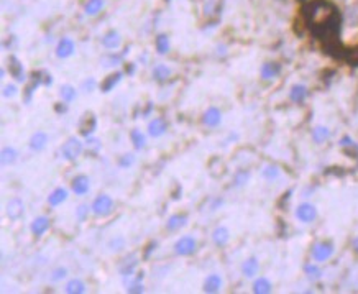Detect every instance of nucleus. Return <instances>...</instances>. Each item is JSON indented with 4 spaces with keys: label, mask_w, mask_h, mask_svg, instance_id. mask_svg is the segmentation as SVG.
Returning <instances> with one entry per match:
<instances>
[{
    "label": "nucleus",
    "mask_w": 358,
    "mask_h": 294,
    "mask_svg": "<svg viewBox=\"0 0 358 294\" xmlns=\"http://www.w3.org/2000/svg\"><path fill=\"white\" fill-rule=\"evenodd\" d=\"M166 130H168V125H166V120L161 119V117H156V119H153L148 123V135L153 138H158L161 135H164Z\"/></svg>",
    "instance_id": "obj_9"
},
{
    "label": "nucleus",
    "mask_w": 358,
    "mask_h": 294,
    "mask_svg": "<svg viewBox=\"0 0 358 294\" xmlns=\"http://www.w3.org/2000/svg\"><path fill=\"white\" fill-rule=\"evenodd\" d=\"M130 140H132L135 150H143V148H145L146 137L138 130V128H133V130H132V133H130Z\"/></svg>",
    "instance_id": "obj_29"
},
{
    "label": "nucleus",
    "mask_w": 358,
    "mask_h": 294,
    "mask_svg": "<svg viewBox=\"0 0 358 294\" xmlns=\"http://www.w3.org/2000/svg\"><path fill=\"white\" fill-rule=\"evenodd\" d=\"M196 246H198L196 238L191 237V235H186V237H181L176 242L174 251H176V255H179V256H189L196 251Z\"/></svg>",
    "instance_id": "obj_4"
},
{
    "label": "nucleus",
    "mask_w": 358,
    "mask_h": 294,
    "mask_svg": "<svg viewBox=\"0 0 358 294\" xmlns=\"http://www.w3.org/2000/svg\"><path fill=\"white\" fill-rule=\"evenodd\" d=\"M260 271V261L258 258L255 256H250L247 258L245 261L242 264V274L245 276V278H255L256 274Z\"/></svg>",
    "instance_id": "obj_11"
},
{
    "label": "nucleus",
    "mask_w": 358,
    "mask_h": 294,
    "mask_svg": "<svg viewBox=\"0 0 358 294\" xmlns=\"http://www.w3.org/2000/svg\"><path fill=\"white\" fill-rule=\"evenodd\" d=\"M154 246H156V242H151L150 245H148V250H146V253H145V258L150 256V253L154 250Z\"/></svg>",
    "instance_id": "obj_46"
},
{
    "label": "nucleus",
    "mask_w": 358,
    "mask_h": 294,
    "mask_svg": "<svg viewBox=\"0 0 358 294\" xmlns=\"http://www.w3.org/2000/svg\"><path fill=\"white\" fill-rule=\"evenodd\" d=\"M154 45H156V51L159 55H166V53L169 51V38L168 35H158L156 37V41H154Z\"/></svg>",
    "instance_id": "obj_33"
},
{
    "label": "nucleus",
    "mask_w": 358,
    "mask_h": 294,
    "mask_svg": "<svg viewBox=\"0 0 358 294\" xmlns=\"http://www.w3.org/2000/svg\"><path fill=\"white\" fill-rule=\"evenodd\" d=\"M89 187H91V181H89L86 174L76 176L73 179V183H71V189H73V192L77 194V196H84V194H87Z\"/></svg>",
    "instance_id": "obj_7"
},
{
    "label": "nucleus",
    "mask_w": 358,
    "mask_h": 294,
    "mask_svg": "<svg viewBox=\"0 0 358 294\" xmlns=\"http://www.w3.org/2000/svg\"><path fill=\"white\" fill-rule=\"evenodd\" d=\"M66 276H68V269L63 268V266H59V268H56L55 271L51 273V281H53V283H56V281L64 279Z\"/></svg>",
    "instance_id": "obj_40"
},
{
    "label": "nucleus",
    "mask_w": 358,
    "mask_h": 294,
    "mask_svg": "<svg viewBox=\"0 0 358 294\" xmlns=\"http://www.w3.org/2000/svg\"><path fill=\"white\" fill-rule=\"evenodd\" d=\"M91 207H92V212L97 217H105L113 210V201L110 196H107V194H100V196L94 199Z\"/></svg>",
    "instance_id": "obj_2"
},
{
    "label": "nucleus",
    "mask_w": 358,
    "mask_h": 294,
    "mask_svg": "<svg viewBox=\"0 0 358 294\" xmlns=\"http://www.w3.org/2000/svg\"><path fill=\"white\" fill-rule=\"evenodd\" d=\"M0 76H2V79H4V76H5V69H4V68L0 69Z\"/></svg>",
    "instance_id": "obj_50"
},
{
    "label": "nucleus",
    "mask_w": 358,
    "mask_h": 294,
    "mask_svg": "<svg viewBox=\"0 0 358 294\" xmlns=\"http://www.w3.org/2000/svg\"><path fill=\"white\" fill-rule=\"evenodd\" d=\"M122 78H123V73H122V71H117V73L110 74L109 78L104 79L102 86H100V89H102V92H110L113 87H115L118 82L122 81Z\"/></svg>",
    "instance_id": "obj_27"
},
{
    "label": "nucleus",
    "mask_w": 358,
    "mask_h": 294,
    "mask_svg": "<svg viewBox=\"0 0 358 294\" xmlns=\"http://www.w3.org/2000/svg\"><path fill=\"white\" fill-rule=\"evenodd\" d=\"M48 143V135L45 132H35L32 135V138H30V150L32 151H41L46 146Z\"/></svg>",
    "instance_id": "obj_14"
},
{
    "label": "nucleus",
    "mask_w": 358,
    "mask_h": 294,
    "mask_svg": "<svg viewBox=\"0 0 358 294\" xmlns=\"http://www.w3.org/2000/svg\"><path fill=\"white\" fill-rule=\"evenodd\" d=\"M104 7H105V0H87L84 5V14L87 17H95L102 12Z\"/></svg>",
    "instance_id": "obj_21"
},
{
    "label": "nucleus",
    "mask_w": 358,
    "mask_h": 294,
    "mask_svg": "<svg viewBox=\"0 0 358 294\" xmlns=\"http://www.w3.org/2000/svg\"><path fill=\"white\" fill-rule=\"evenodd\" d=\"M95 127H97V120H95V115L94 114H87L84 119L81 120L79 123V130H81V135H84V137H92V133L95 132Z\"/></svg>",
    "instance_id": "obj_12"
},
{
    "label": "nucleus",
    "mask_w": 358,
    "mask_h": 294,
    "mask_svg": "<svg viewBox=\"0 0 358 294\" xmlns=\"http://www.w3.org/2000/svg\"><path fill=\"white\" fill-rule=\"evenodd\" d=\"M120 43H122V38H120V33H118L117 30L107 32L104 35V38H102V45H104V48H107V50H117L118 46H120Z\"/></svg>",
    "instance_id": "obj_13"
},
{
    "label": "nucleus",
    "mask_w": 358,
    "mask_h": 294,
    "mask_svg": "<svg viewBox=\"0 0 358 294\" xmlns=\"http://www.w3.org/2000/svg\"><path fill=\"white\" fill-rule=\"evenodd\" d=\"M86 148L91 151V153L100 151V148H102V146H100V140H99V138H94V137H87V140H86Z\"/></svg>",
    "instance_id": "obj_38"
},
{
    "label": "nucleus",
    "mask_w": 358,
    "mask_h": 294,
    "mask_svg": "<svg viewBox=\"0 0 358 294\" xmlns=\"http://www.w3.org/2000/svg\"><path fill=\"white\" fill-rule=\"evenodd\" d=\"M82 151H84V143L77 137H71L68 138V142L63 145L61 155L66 161H76L77 158L82 155Z\"/></svg>",
    "instance_id": "obj_1"
},
{
    "label": "nucleus",
    "mask_w": 358,
    "mask_h": 294,
    "mask_svg": "<svg viewBox=\"0 0 358 294\" xmlns=\"http://www.w3.org/2000/svg\"><path fill=\"white\" fill-rule=\"evenodd\" d=\"M66 199H68V191L64 189V187H56V189L50 194V197H48V204L56 207V205L63 204Z\"/></svg>",
    "instance_id": "obj_23"
},
{
    "label": "nucleus",
    "mask_w": 358,
    "mask_h": 294,
    "mask_svg": "<svg viewBox=\"0 0 358 294\" xmlns=\"http://www.w3.org/2000/svg\"><path fill=\"white\" fill-rule=\"evenodd\" d=\"M127 292L130 294H136V292H145V287H143L141 283H133V284H128V289Z\"/></svg>",
    "instance_id": "obj_44"
},
{
    "label": "nucleus",
    "mask_w": 358,
    "mask_h": 294,
    "mask_svg": "<svg viewBox=\"0 0 358 294\" xmlns=\"http://www.w3.org/2000/svg\"><path fill=\"white\" fill-rule=\"evenodd\" d=\"M332 255H333V245L330 242H319L312 246L314 261H317V263L327 261Z\"/></svg>",
    "instance_id": "obj_5"
},
{
    "label": "nucleus",
    "mask_w": 358,
    "mask_h": 294,
    "mask_svg": "<svg viewBox=\"0 0 358 294\" xmlns=\"http://www.w3.org/2000/svg\"><path fill=\"white\" fill-rule=\"evenodd\" d=\"M86 291V284L82 283L81 279H71L69 283L66 284V292L68 294H82Z\"/></svg>",
    "instance_id": "obj_34"
},
{
    "label": "nucleus",
    "mask_w": 358,
    "mask_h": 294,
    "mask_svg": "<svg viewBox=\"0 0 358 294\" xmlns=\"http://www.w3.org/2000/svg\"><path fill=\"white\" fill-rule=\"evenodd\" d=\"M273 291V284L271 281L261 276V278H256L255 283H253V292L255 294H268Z\"/></svg>",
    "instance_id": "obj_22"
},
{
    "label": "nucleus",
    "mask_w": 358,
    "mask_h": 294,
    "mask_svg": "<svg viewBox=\"0 0 358 294\" xmlns=\"http://www.w3.org/2000/svg\"><path fill=\"white\" fill-rule=\"evenodd\" d=\"M133 163H135V156L133 155H123L120 158V161H118V164H120L122 168H130Z\"/></svg>",
    "instance_id": "obj_42"
},
{
    "label": "nucleus",
    "mask_w": 358,
    "mask_h": 294,
    "mask_svg": "<svg viewBox=\"0 0 358 294\" xmlns=\"http://www.w3.org/2000/svg\"><path fill=\"white\" fill-rule=\"evenodd\" d=\"M304 273H306V276L311 281H317L322 276V269L315 263H307L306 266H304Z\"/></svg>",
    "instance_id": "obj_32"
},
{
    "label": "nucleus",
    "mask_w": 358,
    "mask_h": 294,
    "mask_svg": "<svg viewBox=\"0 0 358 294\" xmlns=\"http://www.w3.org/2000/svg\"><path fill=\"white\" fill-rule=\"evenodd\" d=\"M222 122V114L217 107H209L202 115V123L206 127H217Z\"/></svg>",
    "instance_id": "obj_10"
},
{
    "label": "nucleus",
    "mask_w": 358,
    "mask_h": 294,
    "mask_svg": "<svg viewBox=\"0 0 358 294\" xmlns=\"http://www.w3.org/2000/svg\"><path fill=\"white\" fill-rule=\"evenodd\" d=\"M169 76H171V69L166 66V64H158V66L153 69V78H154V81L163 82V81H166V79H169Z\"/></svg>",
    "instance_id": "obj_30"
},
{
    "label": "nucleus",
    "mask_w": 358,
    "mask_h": 294,
    "mask_svg": "<svg viewBox=\"0 0 358 294\" xmlns=\"http://www.w3.org/2000/svg\"><path fill=\"white\" fill-rule=\"evenodd\" d=\"M279 174H281V171H279V168L276 166V164H266V166L261 169V176H263L266 181L278 179Z\"/></svg>",
    "instance_id": "obj_31"
},
{
    "label": "nucleus",
    "mask_w": 358,
    "mask_h": 294,
    "mask_svg": "<svg viewBox=\"0 0 358 294\" xmlns=\"http://www.w3.org/2000/svg\"><path fill=\"white\" fill-rule=\"evenodd\" d=\"M330 138V130L324 125H317L312 130V140L315 143H324Z\"/></svg>",
    "instance_id": "obj_28"
},
{
    "label": "nucleus",
    "mask_w": 358,
    "mask_h": 294,
    "mask_svg": "<svg viewBox=\"0 0 358 294\" xmlns=\"http://www.w3.org/2000/svg\"><path fill=\"white\" fill-rule=\"evenodd\" d=\"M10 74L14 76V78L22 82L25 81V73H23V66L22 63L19 61V58L17 56H10Z\"/></svg>",
    "instance_id": "obj_24"
},
{
    "label": "nucleus",
    "mask_w": 358,
    "mask_h": 294,
    "mask_svg": "<svg viewBox=\"0 0 358 294\" xmlns=\"http://www.w3.org/2000/svg\"><path fill=\"white\" fill-rule=\"evenodd\" d=\"M92 207H89V205L86 204H81L79 207H77L76 210V217H77V220L79 222H84L87 219V215H89V210H91Z\"/></svg>",
    "instance_id": "obj_39"
},
{
    "label": "nucleus",
    "mask_w": 358,
    "mask_h": 294,
    "mask_svg": "<svg viewBox=\"0 0 358 294\" xmlns=\"http://www.w3.org/2000/svg\"><path fill=\"white\" fill-rule=\"evenodd\" d=\"M59 96H61V99L64 102H73L76 99V96H77V91L74 89L73 86L66 84V86H63L61 89H59Z\"/></svg>",
    "instance_id": "obj_35"
},
{
    "label": "nucleus",
    "mask_w": 358,
    "mask_h": 294,
    "mask_svg": "<svg viewBox=\"0 0 358 294\" xmlns=\"http://www.w3.org/2000/svg\"><path fill=\"white\" fill-rule=\"evenodd\" d=\"M220 287H222V278H220V274H209L204 281V291L214 294V292H219Z\"/></svg>",
    "instance_id": "obj_19"
},
{
    "label": "nucleus",
    "mask_w": 358,
    "mask_h": 294,
    "mask_svg": "<svg viewBox=\"0 0 358 294\" xmlns=\"http://www.w3.org/2000/svg\"><path fill=\"white\" fill-rule=\"evenodd\" d=\"M281 73V66H279L278 63H265L263 66H261V78H263L265 81H271L274 79L276 76Z\"/></svg>",
    "instance_id": "obj_18"
},
{
    "label": "nucleus",
    "mask_w": 358,
    "mask_h": 294,
    "mask_svg": "<svg viewBox=\"0 0 358 294\" xmlns=\"http://www.w3.org/2000/svg\"><path fill=\"white\" fill-rule=\"evenodd\" d=\"M136 266H138V260H136L135 256H128L122 261L120 268L118 269H120V274L123 276V278H128V276H133Z\"/></svg>",
    "instance_id": "obj_20"
},
{
    "label": "nucleus",
    "mask_w": 358,
    "mask_h": 294,
    "mask_svg": "<svg viewBox=\"0 0 358 294\" xmlns=\"http://www.w3.org/2000/svg\"><path fill=\"white\" fill-rule=\"evenodd\" d=\"M95 87H97V81L95 79H92V78H89V79H86L84 82H82V91L84 92H92Z\"/></svg>",
    "instance_id": "obj_41"
},
{
    "label": "nucleus",
    "mask_w": 358,
    "mask_h": 294,
    "mask_svg": "<svg viewBox=\"0 0 358 294\" xmlns=\"http://www.w3.org/2000/svg\"><path fill=\"white\" fill-rule=\"evenodd\" d=\"M307 87L304 86V84H294L291 87V91H289V99L292 102H296V104H301L304 102L307 99Z\"/></svg>",
    "instance_id": "obj_16"
},
{
    "label": "nucleus",
    "mask_w": 358,
    "mask_h": 294,
    "mask_svg": "<svg viewBox=\"0 0 358 294\" xmlns=\"http://www.w3.org/2000/svg\"><path fill=\"white\" fill-rule=\"evenodd\" d=\"M186 222H188V217L186 215H183V214H174V215H171L169 219H168V223H166V228H168L169 232H176L179 230L181 227L186 225Z\"/></svg>",
    "instance_id": "obj_25"
},
{
    "label": "nucleus",
    "mask_w": 358,
    "mask_h": 294,
    "mask_svg": "<svg viewBox=\"0 0 358 294\" xmlns=\"http://www.w3.org/2000/svg\"><path fill=\"white\" fill-rule=\"evenodd\" d=\"M222 204H224V199H222V197L214 199V201H212V205H211V210H217Z\"/></svg>",
    "instance_id": "obj_45"
},
{
    "label": "nucleus",
    "mask_w": 358,
    "mask_h": 294,
    "mask_svg": "<svg viewBox=\"0 0 358 294\" xmlns=\"http://www.w3.org/2000/svg\"><path fill=\"white\" fill-rule=\"evenodd\" d=\"M74 41L71 40V38H61L59 40V43L56 46V56L59 58V60H64V58H69V56H73V53H74Z\"/></svg>",
    "instance_id": "obj_8"
},
{
    "label": "nucleus",
    "mask_w": 358,
    "mask_h": 294,
    "mask_svg": "<svg viewBox=\"0 0 358 294\" xmlns=\"http://www.w3.org/2000/svg\"><path fill=\"white\" fill-rule=\"evenodd\" d=\"M17 92H19V89H17V86L15 84H7V86H4V97H14L17 96Z\"/></svg>",
    "instance_id": "obj_43"
},
{
    "label": "nucleus",
    "mask_w": 358,
    "mask_h": 294,
    "mask_svg": "<svg viewBox=\"0 0 358 294\" xmlns=\"http://www.w3.org/2000/svg\"><path fill=\"white\" fill-rule=\"evenodd\" d=\"M5 212H7L9 219L12 220H19L22 219L23 212H25V204H23L22 199L14 197L7 202V207H5Z\"/></svg>",
    "instance_id": "obj_6"
},
{
    "label": "nucleus",
    "mask_w": 358,
    "mask_h": 294,
    "mask_svg": "<svg viewBox=\"0 0 358 294\" xmlns=\"http://www.w3.org/2000/svg\"><path fill=\"white\" fill-rule=\"evenodd\" d=\"M0 160H2V164H5V166H12L19 160V151L12 148V146H5L2 150V155H0Z\"/></svg>",
    "instance_id": "obj_26"
},
{
    "label": "nucleus",
    "mask_w": 358,
    "mask_h": 294,
    "mask_svg": "<svg viewBox=\"0 0 358 294\" xmlns=\"http://www.w3.org/2000/svg\"><path fill=\"white\" fill-rule=\"evenodd\" d=\"M109 248L112 251H120L125 248V238L122 235H117V237H113L110 242H109Z\"/></svg>",
    "instance_id": "obj_37"
},
{
    "label": "nucleus",
    "mask_w": 358,
    "mask_h": 294,
    "mask_svg": "<svg viewBox=\"0 0 358 294\" xmlns=\"http://www.w3.org/2000/svg\"><path fill=\"white\" fill-rule=\"evenodd\" d=\"M296 219L302 223H312L317 219V209L311 202H302L296 209Z\"/></svg>",
    "instance_id": "obj_3"
},
{
    "label": "nucleus",
    "mask_w": 358,
    "mask_h": 294,
    "mask_svg": "<svg viewBox=\"0 0 358 294\" xmlns=\"http://www.w3.org/2000/svg\"><path fill=\"white\" fill-rule=\"evenodd\" d=\"M353 250H355L356 253H358V237H355V238H353Z\"/></svg>",
    "instance_id": "obj_49"
},
{
    "label": "nucleus",
    "mask_w": 358,
    "mask_h": 294,
    "mask_svg": "<svg viewBox=\"0 0 358 294\" xmlns=\"http://www.w3.org/2000/svg\"><path fill=\"white\" fill-rule=\"evenodd\" d=\"M48 228H50V219L45 215H41V217H37L33 222H32V225H30V230H32L33 235H37V237H40V235H43Z\"/></svg>",
    "instance_id": "obj_15"
},
{
    "label": "nucleus",
    "mask_w": 358,
    "mask_h": 294,
    "mask_svg": "<svg viewBox=\"0 0 358 294\" xmlns=\"http://www.w3.org/2000/svg\"><path fill=\"white\" fill-rule=\"evenodd\" d=\"M127 73H128V74H133V73H135V64H133V63L127 64Z\"/></svg>",
    "instance_id": "obj_47"
},
{
    "label": "nucleus",
    "mask_w": 358,
    "mask_h": 294,
    "mask_svg": "<svg viewBox=\"0 0 358 294\" xmlns=\"http://www.w3.org/2000/svg\"><path fill=\"white\" fill-rule=\"evenodd\" d=\"M56 110H58V112H66V110H68V107H66V105L58 104V105H56Z\"/></svg>",
    "instance_id": "obj_48"
},
{
    "label": "nucleus",
    "mask_w": 358,
    "mask_h": 294,
    "mask_svg": "<svg viewBox=\"0 0 358 294\" xmlns=\"http://www.w3.org/2000/svg\"><path fill=\"white\" fill-rule=\"evenodd\" d=\"M250 181V171L247 169H238L234 176V186L235 187H243Z\"/></svg>",
    "instance_id": "obj_36"
},
{
    "label": "nucleus",
    "mask_w": 358,
    "mask_h": 294,
    "mask_svg": "<svg viewBox=\"0 0 358 294\" xmlns=\"http://www.w3.org/2000/svg\"><path fill=\"white\" fill-rule=\"evenodd\" d=\"M229 240H230V232H229V228L227 227H217V228H214V232H212V242L216 243L217 246H224L229 243Z\"/></svg>",
    "instance_id": "obj_17"
}]
</instances>
